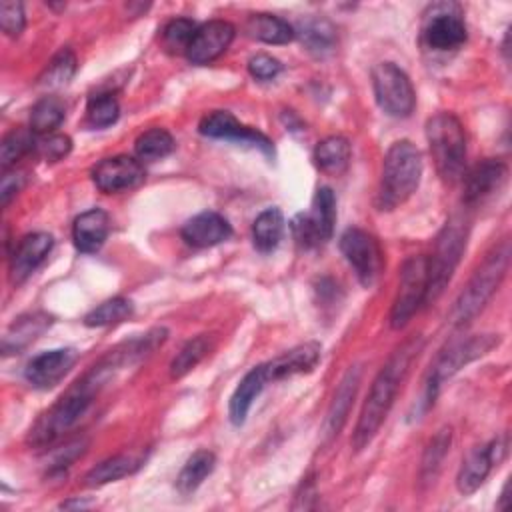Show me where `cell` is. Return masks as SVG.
Returning <instances> with one entry per match:
<instances>
[{
  "label": "cell",
  "mask_w": 512,
  "mask_h": 512,
  "mask_svg": "<svg viewBox=\"0 0 512 512\" xmlns=\"http://www.w3.org/2000/svg\"><path fill=\"white\" fill-rule=\"evenodd\" d=\"M336 224V198L326 186L318 188L308 212L296 214L292 220L294 240L302 248H314L332 238Z\"/></svg>",
  "instance_id": "cell-9"
},
{
  "label": "cell",
  "mask_w": 512,
  "mask_h": 512,
  "mask_svg": "<svg viewBox=\"0 0 512 512\" xmlns=\"http://www.w3.org/2000/svg\"><path fill=\"white\" fill-rule=\"evenodd\" d=\"M212 346H214V338L210 334H200L188 340L170 362V376L172 378L186 376L198 362L204 360V356L212 350Z\"/></svg>",
  "instance_id": "cell-33"
},
{
  "label": "cell",
  "mask_w": 512,
  "mask_h": 512,
  "mask_svg": "<svg viewBox=\"0 0 512 512\" xmlns=\"http://www.w3.org/2000/svg\"><path fill=\"white\" fill-rule=\"evenodd\" d=\"M282 70L280 60H276L270 54H256L248 60V72L256 80H274Z\"/></svg>",
  "instance_id": "cell-42"
},
{
  "label": "cell",
  "mask_w": 512,
  "mask_h": 512,
  "mask_svg": "<svg viewBox=\"0 0 512 512\" xmlns=\"http://www.w3.org/2000/svg\"><path fill=\"white\" fill-rule=\"evenodd\" d=\"M284 234V216L278 208H266L252 224V240L256 250L272 252Z\"/></svg>",
  "instance_id": "cell-28"
},
{
  "label": "cell",
  "mask_w": 512,
  "mask_h": 512,
  "mask_svg": "<svg viewBox=\"0 0 512 512\" xmlns=\"http://www.w3.org/2000/svg\"><path fill=\"white\" fill-rule=\"evenodd\" d=\"M422 348V340L420 338H412L408 342H404L392 356L390 360L384 364V368L378 372V376L374 378L368 398L360 410L354 434H352V446L354 450H362L366 448L372 438L378 434L382 422L386 420L394 398L414 362V358L420 354Z\"/></svg>",
  "instance_id": "cell-1"
},
{
  "label": "cell",
  "mask_w": 512,
  "mask_h": 512,
  "mask_svg": "<svg viewBox=\"0 0 512 512\" xmlns=\"http://www.w3.org/2000/svg\"><path fill=\"white\" fill-rule=\"evenodd\" d=\"M350 158H352L350 142L344 136H338V134L326 136L314 148L316 166L322 172L332 174V176H338V174L346 172V168L350 164Z\"/></svg>",
  "instance_id": "cell-25"
},
{
  "label": "cell",
  "mask_w": 512,
  "mask_h": 512,
  "mask_svg": "<svg viewBox=\"0 0 512 512\" xmlns=\"http://www.w3.org/2000/svg\"><path fill=\"white\" fill-rule=\"evenodd\" d=\"M360 366H352L344 378L340 380L338 384V390L334 394V400L328 408V414H326V422H324V434L326 438H332L340 432V428L344 426L346 422V416L350 412V406L354 402V396L358 392V384H360Z\"/></svg>",
  "instance_id": "cell-24"
},
{
  "label": "cell",
  "mask_w": 512,
  "mask_h": 512,
  "mask_svg": "<svg viewBox=\"0 0 512 512\" xmlns=\"http://www.w3.org/2000/svg\"><path fill=\"white\" fill-rule=\"evenodd\" d=\"M420 38L434 52H452L466 42V22L462 8L454 2H436L422 14Z\"/></svg>",
  "instance_id": "cell-7"
},
{
  "label": "cell",
  "mask_w": 512,
  "mask_h": 512,
  "mask_svg": "<svg viewBox=\"0 0 512 512\" xmlns=\"http://www.w3.org/2000/svg\"><path fill=\"white\" fill-rule=\"evenodd\" d=\"M340 250L354 268L362 286L368 288L378 280L384 266V256L378 240L370 232L362 228H348L340 236Z\"/></svg>",
  "instance_id": "cell-11"
},
{
  "label": "cell",
  "mask_w": 512,
  "mask_h": 512,
  "mask_svg": "<svg viewBox=\"0 0 512 512\" xmlns=\"http://www.w3.org/2000/svg\"><path fill=\"white\" fill-rule=\"evenodd\" d=\"M198 130L206 138L232 140V142H238V144H244V146L260 150L268 158H274V144H272V140L268 136H264L260 130L240 124L228 110L208 112L200 120Z\"/></svg>",
  "instance_id": "cell-12"
},
{
  "label": "cell",
  "mask_w": 512,
  "mask_h": 512,
  "mask_svg": "<svg viewBox=\"0 0 512 512\" xmlns=\"http://www.w3.org/2000/svg\"><path fill=\"white\" fill-rule=\"evenodd\" d=\"M184 242L192 248H210L232 236V226L218 212H200L186 220L180 230Z\"/></svg>",
  "instance_id": "cell-20"
},
{
  "label": "cell",
  "mask_w": 512,
  "mask_h": 512,
  "mask_svg": "<svg viewBox=\"0 0 512 512\" xmlns=\"http://www.w3.org/2000/svg\"><path fill=\"white\" fill-rule=\"evenodd\" d=\"M76 72V56L70 48L58 50L44 72L38 76V84L44 88H60L66 86Z\"/></svg>",
  "instance_id": "cell-35"
},
{
  "label": "cell",
  "mask_w": 512,
  "mask_h": 512,
  "mask_svg": "<svg viewBox=\"0 0 512 512\" xmlns=\"http://www.w3.org/2000/svg\"><path fill=\"white\" fill-rule=\"evenodd\" d=\"M216 466V456L210 450H196L186 464L182 466L178 478H176V488L180 494H192L204 480L206 476L212 474Z\"/></svg>",
  "instance_id": "cell-30"
},
{
  "label": "cell",
  "mask_w": 512,
  "mask_h": 512,
  "mask_svg": "<svg viewBox=\"0 0 512 512\" xmlns=\"http://www.w3.org/2000/svg\"><path fill=\"white\" fill-rule=\"evenodd\" d=\"M138 466H140L138 458H134L130 454H116V456H110V458L102 460L100 464H96L84 476V484L86 486H102V484H108V482H114L118 478L132 474Z\"/></svg>",
  "instance_id": "cell-31"
},
{
  "label": "cell",
  "mask_w": 512,
  "mask_h": 512,
  "mask_svg": "<svg viewBox=\"0 0 512 512\" xmlns=\"http://www.w3.org/2000/svg\"><path fill=\"white\" fill-rule=\"evenodd\" d=\"M294 32L300 36L306 50L316 56H326L336 46V30L324 18H306L298 28H294Z\"/></svg>",
  "instance_id": "cell-27"
},
{
  "label": "cell",
  "mask_w": 512,
  "mask_h": 512,
  "mask_svg": "<svg viewBox=\"0 0 512 512\" xmlns=\"http://www.w3.org/2000/svg\"><path fill=\"white\" fill-rule=\"evenodd\" d=\"M372 88L378 106L392 118H406L412 114L416 94L410 78L394 62H378L372 68Z\"/></svg>",
  "instance_id": "cell-8"
},
{
  "label": "cell",
  "mask_w": 512,
  "mask_h": 512,
  "mask_svg": "<svg viewBox=\"0 0 512 512\" xmlns=\"http://www.w3.org/2000/svg\"><path fill=\"white\" fill-rule=\"evenodd\" d=\"M52 322L54 318L42 310L18 316L2 338V354L8 356V354L22 352L32 342H36L52 326Z\"/></svg>",
  "instance_id": "cell-21"
},
{
  "label": "cell",
  "mask_w": 512,
  "mask_h": 512,
  "mask_svg": "<svg viewBox=\"0 0 512 512\" xmlns=\"http://www.w3.org/2000/svg\"><path fill=\"white\" fill-rule=\"evenodd\" d=\"M132 310H134V306L128 298L114 296V298L104 300L102 304H98L94 310H90L84 316V324L92 326V328L112 326V324H118V322L126 320L128 316H132Z\"/></svg>",
  "instance_id": "cell-36"
},
{
  "label": "cell",
  "mask_w": 512,
  "mask_h": 512,
  "mask_svg": "<svg viewBox=\"0 0 512 512\" xmlns=\"http://www.w3.org/2000/svg\"><path fill=\"white\" fill-rule=\"evenodd\" d=\"M468 226L460 216H452L442 228L434 254L428 258V288L426 302H434L448 286L464 250H466Z\"/></svg>",
  "instance_id": "cell-5"
},
{
  "label": "cell",
  "mask_w": 512,
  "mask_h": 512,
  "mask_svg": "<svg viewBox=\"0 0 512 512\" xmlns=\"http://www.w3.org/2000/svg\"><path fill=\"white\" fill-rule=\"evenodd\" d=\"M66 116V104L58 96H42L30 110V130L34 134H50Z\"/></svg>",
  "instance_id": "cell-32"
},
{
  "label": "cell",
  "mask_w": 512,
  "mask_h": 512,
  "mask_svg": "<svg viewBox=\"0 0 512 512\" xmlns=\"http://www.w3.org/2000/svg\"><path fill=\"white\" fill-rule=\"evenodd\" d=\"M498 342H500L498 334H474V336H468L466 340H454L448 348H444L430 368L426 388H424V404L426 406L434 404V398L442 382H446L450 376H454L460 368H464L472 360L488 354L494 346H498Z\"/></svg>",
  "instance_id": "cell-6"
},
{
  "label": "cell",
  "mask_w": 512,
  "mask_h": 512,
  "mask_svg": "<svg viewBox=\"0 0 512 512\" xmlns=\"http://www.w3.org/2000/svg\"><path fill=\"white\" fill-rule=\"evenodd\" d=\"M36 150L44 160H62L72 150V140L66 134H48L36 142Z\"/></svg>",
  "instance_id": "cell-41"
},
{
  "label": "cell",
  "mask_w": 512,
  "mask_h": 512,
  "mask_svg": "<svg viewBox=\"0 0 512 512\" xmlns=\"http://www.w3.org/2000/svg\"><path fill=\"white\" fill-rule=\"evenodd\" d=\"M422 176V154L410 140L394 142L382 164L378 206L392 210L406 202L418 188Z\"/></svg>",
  "instance_id": "cell-2"
},
{
  "label": "cell",
  "mask_w": 512,
  "mask_h": 512,
  "mask_svg": "<svg viewBox=\"0 0 512 512\" xmlns=\"http://www.w3.org/2000/svg\"><path fill=\"white\" fill-rule=\"evenodd\" d=\"M198 26L188 18H174L162 30V42L170 52H184L194 38Z\"/></svg>",
  "instance_id": "cell-39"
},
{
  "label": "cell",
  "mask_w": 512,
  "mask_h": 512,
  "mask_svg": "<svg viewBox=\"0 0 512 512\" xmlns=\"http://www.w3.org/2000/svg\"><path fill=\"white\" fill-rule=\"evenodd\" d=\"M508 264H510V242L502 240L476 268L466 288L460 292L458 300L454 302V308L450 312V322L454 326H462L470 322L486 306V302L492 298L502 278L506 276Z\"/></svg>",
  "instance_id": "cell-3"
},
{
  "label": "cell",
  "mask_w": 512,
  "mask_h": 512,
  "mask_svg": "<svg viewBox=\"0 0 512 512\" xmlns=\"http://www.w3.org/2000/svg\"><path fill=\"white\" fill-rule=\"evenodd\" d=\"M506 452H508L506 436L496 438L490 444L476 446L474 450H470L458 470V478H456L458 490L462 494L476 492L482 486V482L486 480V476L490 474L492 466L504 460Z\"/></svg>",
  "instance_id": "cell-13"
},
{
  "label": "cell",
  "mask_w": 512,
  "mask_h": 512,
  "mask_svg": "<svg viewBox=\"0 0 512 512\" xmlns=\"http://www.w3.org/2000/svg\"><path fill=\"white\" fill-rule=\"evenodd\" d=\"M120 116V106L118 100L106 92V94H96L90 96L88 106H86V122L92 128H106L114 124Z\"/></svg>",
  "instance_id": "cell-38"
},
{
  "label": "cell",
  "mask_w": 512,
  "mask_h": 512,
  "mask_svg": "<svg viewBox=\"0 0 512 512\" xmlns=\"http://www.w3.org/2000/svg\"><path fill=\"white\" fill-rule=\"evenodd\" d=\"M234 26L226 20H210L202 26H198L194 38L190 40L186 48V58L192 64H210L220 54L226 52V48L234 40Z\"/></svg>",
  "instance_id": "cell-15"
},
{
  "label": "cell",
  "mask_w": 512,
  "mask_h": 512,
  "mask_svg": "<svg viewBox=\"0 0 512 512\" xmlns=\"http://www.w3.org/2000/svg\"><path fill=\"white\" fill-rule=\"evenodd\" d=\"M92 182L100 192H106V194L130 190L144 182V168L140 160L132 156H124V154L110 156L100 160L92 168Z\"/></svg>",
  "instance_id": "cell-14"
},
{
  "label": "cell",
  "mask_w": 512,
  "mask_h": 512,
  "mask_svg": "<svg viewBox=\"0 0 512 512\" xmlns=\"http://www.w3.org/2000/svg\"><path fill=\"white\" fill-rule=\"evenodd\" d=\"M74 362H76V352L72 348L48 350L34 356L26 364L24 376L28 384L34 388H52L68 374Z\"/></svg>",
  "instance_id": "cell-16"
},
{
  "label": "cell",
  "mask_w": 512,
  "mask_h": 512,
  "mask_svg": "<svg viewBox=\"0 0 512 512\" xmlns=\"http://www.w3.org/2000/svg\"><path fill=\"white\" fill-rule=\"evenodd\" d=\"M320 356H322V346L318 342H304L264 362V366L270 382H278L296 374L312 372L320 362Z\"/></svg>",
  "instance_id": "cell-19"
},
{
  "label": "cell",
  "mask_w": 512,
  "mask_h": 512,
  "mask_svg": "<svg viewBox=\"0 0 512 512\" xmlns=\"http://www.w3.org/2000/svg\"><path fill=\"white\" fill-rule=\"evenodd\" d=\"M24 176L22 174H4L2 186H0V202L2 206H8V202L16 196V192L22 188Z\"/></svg>",
  "instance_id": "cell-43"
},
{
  "label": "cell",
  "mask_w": 512,
  "mask_h": 512,
  "mask_svg": "<svg viewBox=\"0 0 512 512\" xmlns=\"http://www.w3.org/2000/svg\"><path fill=\"white\" fill-rule=\"evenodd\" d=\"M450 442H452V430L448 426L438 430L434 434V438L428 442L424 456H422V464H420V484L422 486H430L438 478V474L442 470V462L450 450Z\"/></svg>",
  "instance_id": "cell-29"
},
{
  "label": "cell",
  "mask_w": 512,
  "mask_h": 512,
  "mask_svg": "<svg viewBox=\"0 0 512 512\" xmlns=\"http://www.w3.org/2000/svg\"><path fill=\"white\" fill-rule=\"evenodd\" d=\"M270 384L268 372L264 364L254 366L250 372L244 374V378L240 380V384L236 386L232 398H230V420L234 426H240L246 422V416L252 408V402L256 400V396L264 390V386Z\"/></svg>",
  "instance_id": "cell-23"
},
{
  "label": "cell",
  "mask_w": 512,
  "mask_h": 512,
  "mask_svg": "<svg viewBox=\"0 0 512 512\" xmlns=\"http://www.w3.org/2000/svg\"><path fill=\"white\" fill-rule=\"evenodd\" d=\"M506 176H508V168L502 160H494V158L482 160L464 178V196H462L464 204L474 206L486 200L488 196H492L502 188V184L506 182Z\"/></svg>",
  "instance_id": "cell-18"
},
{
  "label": "cell",
  "mask_w": 512,
  "mask_h": 512,
  "mask_svg": "<svg viewBox=\"0 0 512 512\" xmlns=\"http://www.w3.org/2000/svg\"><path fill=\"white\" fill-rule=\"evenodd\" d=\"M426 140L440 178L448 184L462 180L466 166V134L450 112H438L426 122Z\"/></svg>",
  "instance_id": "cell-4"
},
{
  "label": "cell",
  "mask_w": 512,
  "mask_h": 512,
  "mask_svg": "<svg viewBox=\"0 0 512 512\" xmlns=\"http://www.w3.org/2000/svg\"><path fill=\"white\" fill-rule=\"evenodd\" d=\"M54 246V238L48 232L26 234L12 252L10 258V280L12 284H22L32 272L46 260Z\"/></svg>",
  "instance_id": "cell-17"
},
{
  "label": "cell",
  "mask_w": 512,
  "mask_h": 512,
  "mask_svg": "<svg viewBox=\"0 0 512 512\" xmlns=\"http://www.w3.org/2000/svg\"><path fill=\"white\" fill-rule=\"evenodd\" d=\"M26 16H24V6L14 0H2L0 2V28L8 36H20L24 30Z\"/></svg>",
  "instance_id": "cell-40"
},
{
  "label": "cell",
  "mask_w": 512,
  "mask_h": 512,
  "mask_svg": "<svg viewBox=\"0 0 512 512\" xmlns=\"http://www.w3.org/2000/svg\"><path fill=\"white\" fill-rule=\"evenodd\" d=\"M108 230H110V220L104 210L100 208L86 210L74 220V226H72L74 246L84 254H92L102 248L108 236Z\"/></svg>",
  "instance_id": "cell-22"
},
{
  "label": "cell",
  "mask_w": 512,
  "mask_h": 512,
  "mask_svg": "<svg viewBox=\"0 0 512 512\" xmlns=\"http://www.w3.org/2000/svg\"><path fill=\"white\" fill-rule=\"evenodd\" d=\"M90 502H84V500H68V502H62L60 508H88Z\"/></svg>",
  "instance_id": "cell-44"
},
{
  "label": "cell",
  "mask_w": 512,
  "mask_h": 512,
  "mask_svg": "<svg viewBox=\"0 0 512 512\" xmlns=\"http://www.w3.org/2000/svg\"><path fill=\"white\" fill-rule=\"evenodd\" d=\"M36 148L34 132L30 128H12L0 144V164L4 170H8L12 164H16L22 156L32 152Z\"/></svg>",
  "instance_id": "cell-37"
},
{
  "label": "cell",
  "mask_w": 512,
  "mask_h": 512,
  "mask_svg": "<svg viewBox=\"0 0 512 512\" xmlns=\"http://www.w3.org/2000/svg\"><path fill=\"white\" fill-rule=\"evenodd\" d=\"M244 30L250 38L266 44H288L296 36L294 26L274 14H252L246 20Z\"/></svg>",
  "instance_id": "cell-26"
},
{
  "label": "cell",
  "mask_w": 512,
  "mask_h": 512,
  "mask_svg": "<svg viewBox=\"0 0 512 512\" xmlns=\"http://www.w3.org/2000/svg\"><path fill=\"white\" fill-rule=\"evenodd\" d=\"M428 288V258L426 256H410L402 264L398 294L390 312V326L402 328L416 314V310L426 302Z\"/></svg>",
  "instance_id": "cell-10"
},
{
  "label": "cell",
  "mask_w": 512,
  "mask_h": 512,
  "mask_svg": "<svg viewBox=\"0 0 512 512\" xmlns=\"http://www.w3.org/2000/svg\"><path fill=\"white\" fill-rule=\"evenodd\" d=\"M134 150L140 160L156 162L160 158H166L174 150V138L164 128H150L136 138Z\"/></svg>",
  "instance_id": "cell-34"
}]
</instances>
